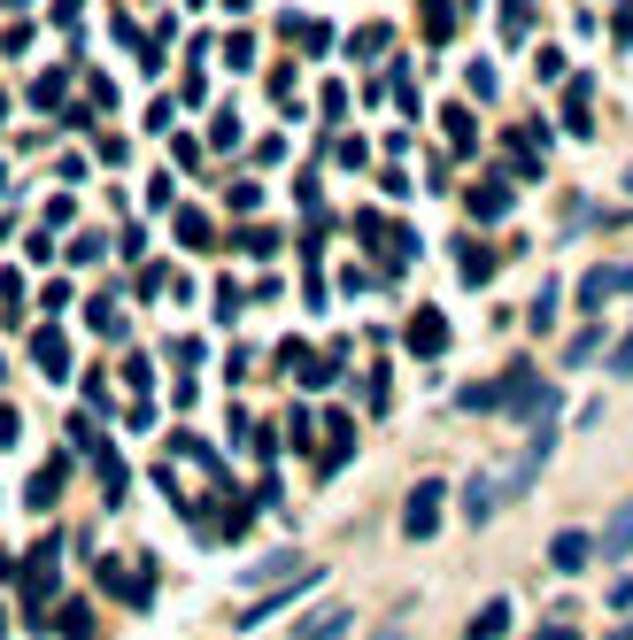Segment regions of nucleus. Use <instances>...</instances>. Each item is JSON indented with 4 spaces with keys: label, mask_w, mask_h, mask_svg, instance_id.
Segmentation results:
<instances>
[{
    "label": "nucleus",
    "mask_w": 633,
    "mask_h": 640,
    "mask_svg": "<svg viewBox=\"0 0 633 640\" xmlns=\"http://www.w3.org/2000/svg\"><path fill=\"white\" fill-rule=\"evenodd\" d=\"M440 502H448V487H440V479H417L410 502H402V532H410V540H433V532H440Z\"/></svg>",
    "instance_id": "obj_1"
},
{
    "label": "nucleus",
    "mask_w": 633,
    "mask_h": 640,
    "mask_svg": "<svg viewBox=\"0 0 633 640\" xmlns=\"http://www.w3.org/2000/svg\"><path fill=\"white\" fill-rule=\"evenodd\" d=\"M502 509H510V494H502V479H487V471H472V479H464V517H472V525H495Z\"/></svg>",
    "instance_id": "obj_2"
},
{
    "label": "nucleus",
    "mask_w": 633,
    "mask_h": 640,
    "mask_svg": "<svg viewBox=\"0 0 633 640\" xmlns=\"http://www.w3.org/2000/svg\"><path fill=\"white\" fill-rule=\"evenodd\" d=\"M402 347H410V355H425V362H433V355H448V317H440V309H417V317H410V332H402Z\"/></svg>",
    "instance_id": "obj_3"
},
{
    "label": "nucleus",
    "mask_w": 633,
    "mask_h": 640,
    "mask_svg": "<svg viewBox=\"0 0 633 640\" xmlns=\"http://www.w3.org/2000/svg\"><path fill=\"white\" fill-rule=\"evenodd\" d=\"M595 556H610V564H618V556H633V502H618V509H610V525L595 532Z\"/></svg>",
    "instance_id": "obj_4"
},
{
    "label": "nucleus",
    "mask_w": 633,
    "mask_h": 640,
    "mask_svg": "<svg viewBox=\"0 0 633 640\" xmlns=\"http://www.w3.org/2000/svg\"><path fill=\"white\" fill-rule=\"evenodd\" d=\"M587 556H595V540H587V532H557V540H549V564H557V571H580Z\"/></svg>",
    "instance_id": "obj_5"
},
{
    "label": "nucleus",
    "mask_w": 633,
    "mask_h": 640,
    "mask_svg": "<svg viewBox=\"0 0 633 640\" xmlns=\"http://www.w3.org/2000/svg\"><path fill=\"white\" fill-rule=\"evenodd\" d=\"M610 294H625V270H587L580 279V309H602Z\"/></svg>",
    "instance_id": "obj_6"
},
{
    "label": "nucleus",
    "mask_w": 633,
    "mask_h": 640,
    "mask_svg": "<svg viewBox=\"0 0 633 640\" xmlns=\"http://www.w3.org/2000/svg\"><path fill=\"white\" fill-rule=\"evenodd\" d=\"M502 209H510V186H502V177H487V186H472V217H479V224H495Z\"/></svg>",
    "instance_id": "obj_7"
},
{
    "label": "nucleus",
    "mask_w": 633,
    "mask_h": 640,
    "mask_svg": "<svg viewBox=\"0 0 633 640\" xmlns=\"http://www.w3.org/2000/svg\"><path fill=\"white\" fill-rule=\"evenodd\" d=\"M340 632H348V610H340V602H332V610H317L309 625H294V640H340Z\"/></svg>",
    "instance_id": "obj_8"
},
{
    "label": "nucleus",
    "mask_w": 633,
    "mask_h": 640,
    "mask_svg": "<svg viewBox=\"0 0 633 640\" xmlns=\"http://www.w3.org/2000/svg\"><path fill=\"white\" fill-rule=\"evenodd\" d=\"M425 39H457V0H425Z\"/></svg>",
    "instance_id": "obj_9"
},
{
    "label": "nucleus",
    "mask_w": 633,
    "mask_h": 640,
    "mask_svg": "<svg viewBox=\"0 0 633 640\" xmlns=\"http://www.w3.org/2000/svg\"><path fill=\"white\" fill-rule=\"evenodd\" d=\"M457 262H464V286H487V270H495V255H487L479 239H464V247H457Z\"/></svg>",
    "instance_id": "obj_10"
},
{
    "label": "nucleus",
    "mask_w": 633,
    "mask_h": 640,
    "mask_svg": "<svg viewBox=\"0 0 633 640\" xmlns=\"http://www.w3.org/2000/svg\"><path fill=\"white\" fill-rule=\"evenodd\" d=\"M294 571H309L302 556H263L255 571H247V587H270V579H294Z\"/></svg>",
    "instance_id": "obj_11"
},
{
    "label": "nucleus",
    "mask_w": 633,
    "mask_h": 640,
    "mask_svg": "<svg viewBox=\"0 0 633 640\" xmlns=\"http://www.w3.org/2000/svg\"><path fill=\"white\" fill-rule=\"evenodd\" d=\"M510 632V602H487L479 617H472V640H502Z\"/></svg>",
    "instance_id": "obj_12"
},
{
    "label": "nucleus",
    "mask_w": 633,
    "mask_h": 640,
    "mask_svg": "<svg viewBox=\"0 0 633 640\" xmlns=\"http://www.w3.org/2000/svg\"><path fill=\"white\" fill-rule=\"evenodd\" d=\"M32 355H39V371H54V379L70 371V347H62V332H39V347H32Z\"/></svg>",
    "instance_id": "obj_13"
},
{
    "label": "nucleus",
    "mask_w": 633,
    "mask_h": 640,
    "mask_svg": "<svg viewBox=\"0 0 633 640\" xmlns=\"http://www.w3.org/2000/svg\"><path fill=\"white\" fill-rule=\"evenodd\" d=\"M502 32H510V39L533 32V9H525V0H502Z\"/></svg>",
    "instance_id": "obj_14"
},
{
    "label": "nucleus",
    "mask_w": 633,
    "mask_h": 640,
    "mask_svg": "<svg viewBox=\"0 0 633 640\" xmlns=\"http://www.w3.org/2000/svg\"><path fill=\"white\" fill-rule=\"evenodd\" d=\"M610 379H618V386H633V332H625V340H618V355H610Z\"/></svg>",
    "instance_id": "obj_15"
},
{
    "label": "nucleus",
    "mask_w": 633,
    "mask_h": 640,
    "mask_svg": "<svg viewBox=\"0 0 633 640\" xmlns=\"http://www.w3.org/2000/svg\"><path fill=\"white\" fill-rule=\"evenodd\" d=\"M533 640H572V625H540V632H533Z\"/></svg>",
    "instance_id": "obj_16"
},
{
    "label": "nucleus",
    "mask_w": 633,
    "mask_h": 640,
    "mask_svg": "<svg viewBox=\"0 0 633 640\" xmlns=\"http://www.w3.org/2000/svg\"><path fill=\"white\" fill-rule=\"evenodd\" d=\"M625 186H633V170H625Z\"/></svg>",
    "instance_id": "obj_17"
}]
</instances>
